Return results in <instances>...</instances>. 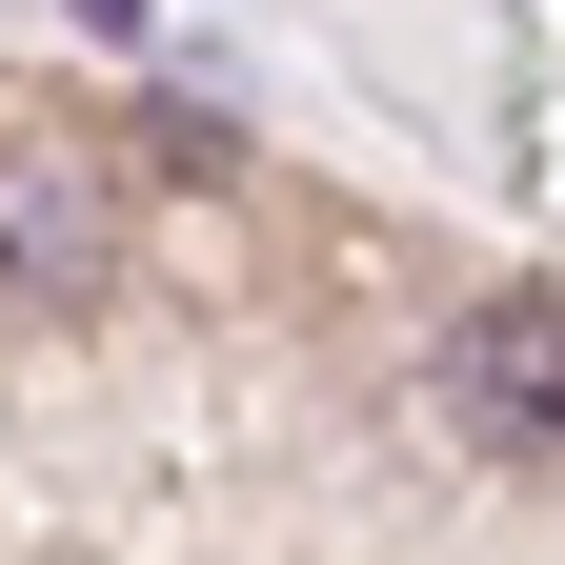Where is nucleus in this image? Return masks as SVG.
<instances>
[{"label":"nucleus","instance_id":"1","mask_svg":"<svg viewBox=\"0 0 565 565\" xmlns=\"http://www.w3.org/2000/svg\"><path fill=\"white\" fill-rule=\"evenodd\" d=\"M102 263H121V182L61 162V141H21V162H0V282H21V303H82Z\"/></svg>","mask_w":565,"mask_h":565},{"label":"nucleus","instance_id":"2","mask_svg":"<svg viewBox=\"0 0 565 565\" xmlns=\"http://www.w3.org/2000/svg\"><path fill=\"white\" fill-rule=\"evenodd\" d=\"M445 384H465L484 445H565V303H484V323L445 343Z\"/></svg>","mask_w":565,"mask_h":565}]
</instances>
